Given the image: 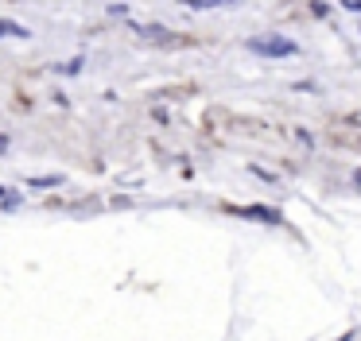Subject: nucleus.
<instances>
[{"label":"nucleus","mask_w":361,"mask_h":341,"mask_svg":"<svg viewBox=\"0 0 361 341\" xmlns=\"http://www.w3.org/2000/svg\"><path fill=\"white\" fill-rule=\"evenodd\" d=\"M245 46H249L252 54H260V58H288V54L299 51L288 35H252Z\"/></svg>","instance_id":"obj_1"},{"label":"nucleus","mask_w":361,"mask_h":341,"mask_svg":"<svg viewBox=\"0 0 361 341\" xmlns=\"http://www.w3.org/2000/svg\"><path fill=\"white\" fill-rule=\"evenodd\" d=\"M136 35H140V39H148V43H167V46H179V43H187V39L171 35L167 27H156V23H148V27H136Z\"/></svg>","instance_id":"obj_2"},{"label":"nucleus","mask_w":361,"mask_h":341,"mask_svg":"<svg viewBox=\"0 0 361 341\" xmlns=\"http://www.w3.org/2000/svg\"><path fill=\"white\" fill-rule=\"evenodd\" d=\"M241 217H257V221H280L276 209H264V206H249V209H237Z\"/></svg>","instance_id":"obj_3"},{"label":"nucleus","mask_w":361,"mask_h":341,"mask_svg":"<svg viewBox=\"0 0 361 341\" xmlns=\"http://www.w3.org/2000/svg\"><path fill=\"white\" fill-rule=\"evenodd\" d=\"M4 35H20V39H27L32 31H27V27H20L16 20H0V39H4Z\"/></svg>","instance_id":"obj_4"},{"label":"nucleus","mask_w":361,"mask_h":341,"mask_svg":"<svg viewBox=\"0 0 361 341\" xmlns=\"http://www.w3.org/2000/svg\"><path fill=\"white\" fill-rule=\"evenodd\" d=\"M221 4H237V0H187V8H198V12L202 8H221Z\"/></svg>","instance_id":"obj_5"},{"label":"nucleus","mask_w":361,"mask_h":341,"mask_svg":"<svg viewBox=\"0 0 361 341\" xmlns=\"http://www.w3.org/2000/svg\"><path fill=\"white\" fill-rule=\"evenodd\" d=\"M59 182H63V175H47V178H32L27 186H39L43 190V186H59Z\"/></svg>","instance_id":"obj_6"},{"label":"nucleus","mask_w":361,"mask_h":341,"mask_svg":"<svg viewBox=\"0 0 361 341\" xmlns=\"http://www.w3.org/2000/svg\"><path fill=\"white\" fill-rule=\"evenodd\" d=\"M345 8H350V12H361V0H342Z\"/></svg>","instance_id":"obj_7"},{"label":"nucleus","mask_w":361,"mask_h":341,"mask_svg":"<svg viewBox=\"0 0 361 341\" xmlns=\"http://www.w3.org/2000/svg\"><path fill=\"white\" fill-rule=\"evenodd\" d=\"M353 182H361V170H357V175H353Z\"/></svg>","instance_id":"obj_8"},{"label":"nucleus","mask_w":361,"mask_h":341,"mask_svg":"<svg viewBox=\"0 0 361 341\" xmlns=\"http://www.w3.org/2000/svg\"><path fill=\"white\" fill-rule=\"evenodd\" d=\"M0 198H4V186H0Z\"/></svg>","instance_id":"obj_9"}]
</instances>
